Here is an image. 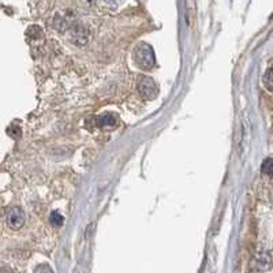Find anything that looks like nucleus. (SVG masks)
<instances>
[{
	"mask_svg": "<svg viewBox=\"0 0 273 273\" xmlns=\"http://www.w3.org/2000/svg\"><path fill=\"white\" fill-rule=\"evenodd\" d=\"M0 273H12V271L5 265H0Z\"/></svg>",
	"mask_w": 273,
	"mask_h": 273,
	"instance_id": "obj_11",
	"label": "nucleus"
},
{
	"mask_svg": "<svg viewBox=\"0 0 273 273\" xmlns=\"http://www.w3.org/2000/svg\"><path fill=\"white\" fill-rule=\"evenodd\" d=\"M136 86H138V92L141 94L143 98H147V100H153V98H156L158 93L157 85H156V82L153 81V78L147 75H141L138 78V83H136Z\"/></svg>",
	"mask_w": 273,
	"mask_h": 273,
	"instance_id": "obj_2",
	"label": "nucleus"
},
{
	"mask_svg": "<svg viewBox=\"0 0 273 273\" xmlns=\"http://www.w3.org/2000/svg\"><path fill=\"white\" fill-rule=\"evenodd\" d=\"M261 171L264 175L273 176V158L272 157H268L262 161Z\"/></svg>",
	"mask_w": 273,
	"mask_h": 273,
	"instance_id": "obj_7",
	"label": "nucleus"
},
{
	"mask_svg": "<svg viewBox=\"0 0 273 273\" xmlns=\"http://www.w3.org/2000/svg\"><path fill=\"white\" fill-rule=\"evenodd\" d=\"M5 220L10 228L19 229L25 224V212L18 206L10 207L5 214Z\"/></svg>",
	"mask_w": 273,
	"mask_h": 273,
	"instance_id": "obj_4",
	"label": "nucleus"
},
{
	"mask_svg": "<svg viewBox=\"0 0 273 273\" xmlns=\"http://www.w3.org/2000/svg\"><path fill=\"white\" fill-rule=\"evenodd\" d=\"M68 37L75 45H85L89 40V32L81 23H74L68 27Z\"/></svg>",
	"mask_w": 273,
	"mask_h": 273,
	"instance_id": "obj_3",
	"label": "nucleus"
},
{
	"mask_svg": "<svg viewBox=\"0 0 273 273\" xmlns=\"http://www.w3.org/2000/svg\"><path fill=\"white\" fill-rule=\"evenodd\" d=\"M118 123V120L115 118L114 115L111 114H104L101 116H98L97 120H96V125L100 129H111V127H115Z\"/></svg>",
	"mask_w": 273,
	"mask_h": 273,
	"instance_id": "obj_6",
	"label": "nucleus"
},
{
	"mask_svg": "<svg viewBox=\"0 0 273 273\" xmlns=\"http://www.w3.org/2000/svg\"><path fill=\"white\" fill-rule=\"evenodd\" d=\"M33 273H54V271H52L51 267L47 265V264H40V265L36 267V269H34V272Z\"/></svg>",
	"mask_w": 273,
	"mask_h": 273,
	"instance_id": "obj_10",
	"label": "nucleus"
},
{
	"mask_svg": "<svg viewBox=\"0 0 273 273\" xmlns=\"http://www.w3.org/2000/svg\"><path fill=\"white\" fill-rule=\"evenodd\" d=\"M63 221H65V218H63V216L59 212H52V214H51V223L54 224L55 227H60L63 224Z\"/></svg>",
	"mask_w": 273,
	"mask_h": 273,
	"instance_id": "obj_9",
	"label": "nucleus"
},
{
	"mask_svg": "<svg viewBox=\"0 0 273 273\" xmlns=\"http://www.w3.org/2000/svg\"><path fill=\"white\" fill-rule=\"evenodd\" d=\"M133 59L142 70H152L154 62H156L153 48L146 43H139L136 45L133 52Z\"/></svg>",
	"mask_w": 273,
	"mask_h": 273,
	"instance_id": "obj_1",
	"label": "nucleus"
},
{
	"mask_svg": "<svg viewBox=\"0 0 273 273\" xmlns=\"http://www.w3.org/2000/svg\"><path fill=\"white\" fill-rule=\"evenodd\" d=\"M264 83H265V86H267L268 90H273V68H269V70L265 72Z\"/></svg>",
	"mask_w": 273,
	"mask_h": 273,
	"instance_id": "obj_8",
	"label": "nucleus"
},
{
	"mask_svg": "<svg viewBox=\"0 0 273 273\" xmlns=\"http://www.w3.org/2000/svg\"><path fill=\"white\" fill-rule=\"evenodd\" d=\"M251 267L256 271H267V269L272 267V258H271V256L268 253L261 251V253L256 254V257L253 258Z\"/></svg>",
	"mask_w": 273,
	"mask_h": 273,
	"instance_id": "obj_5",
	"label": "nucleus"
}]
</instances>
